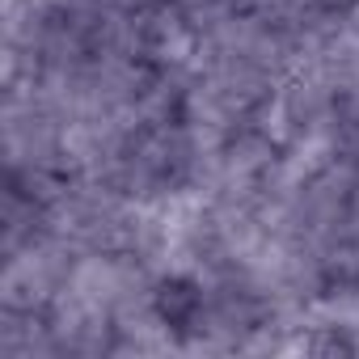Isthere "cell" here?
Listing matches in <instances>:
<instances>
[{"label":"cell","mask_w":359,"mask_h":359,"mask_svg":"<svg viewBox=\"0 0 359 359\" xmlns=\"http://www.w3.org/2000/svg\"><path fill=\"white\" fill-rule=\"evenodd\" d=\"M309 355H317V359H346V355H355V338L351 334H342V330H321V334H313L309 338Z\"/></svg>","instance_id":"obj_2"},{"label":"cell","mask_w":359,"mask_h":359,"mask_svg":"<svg viewBox=\"0 0 359 359\" xmlns=\"http://www.w3.org/2000/svg\"><path fill=\"white\" fill-rule=\"evenodd\" d=\"M152 304H156V317H161L165 325L187 330V325L195 321L203 296H199V283H195V279H187V275H169V279H161Z\"/></svg>","instance_id":"obj_1"}]
</instances>
